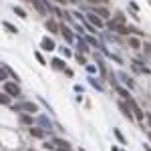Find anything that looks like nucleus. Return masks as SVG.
<instances>
[{
  "label": "nucleus",
  "mask_w": 151,
  "mask_h": 151,
  "mask_svg": "<svg viewBox=\"0 0 151 151\" xmlns=\"http://www.w3.org/2000/svg\"><path fill=\"white\" fill-rule=\"evenodd\" d=\"M16 113H20V111H28V113H37L38 107L34 105V103H30V101H24V103H18V105H14L12 107Z\"/></svg>",
  "instance_id": "obj_1"
},
{
  "label": "nucleus",
  "mask_w": 151,
  "mask_h": 151,
  "mask_svg": "<svg viewBox=\"0 0 151 151\" xmlns=\"http://www.w3.org/2000/svg\"><path fill=\"white\" fill-rule=\"evenodd\" d=\"M127 103H129V107H131V113H133V117H135L137 121H143V119H145V113H143V111H141V107L135 103V99H129Z\"/></svg>",
  "instance_id": "obj_2"
},
{
  "label": "nucleus",
  "mask_w": 151,
  "mask_h": 151,
  "mask_svg": "<svg viewBox=\"0 0 151 151\" xmlns=\"http://www.w3.org/2000/svg\"><path fill=\"white\" fill-rule=\"evenodd\" d=\"M4 93L10 95V97H20V87H18L16 83L6 81V83H4Z\"/></svg>",
  "instance_id": "obj_3"
},
{
  "label": "nucleus",
  "mask_w": 151,
  "mask_h": 151,
  "mask_svg": "<svg viewBox=\"0 0 151 151\" xmlns=\"http://www.w3.org/2000/svg\"><path fill=\"white\" fill-rule=\"evenodd\" d=\"M87 20L93 24V26H97V28H103V18L101 16H97L95 12H91V14H87Z\"/></svg>",
  "instance_id": "obj_4"
},
{
  "label": "nucleus",
  "mask_w": 151,
  "mask_h": 151,
  "mask_svg": "<svg viewBox=\"0 0 151 151\" xmlns=\"http://www.w3.org/2000/svg\"><path fill=\"white\" fill-rule=\"evenodd\" d=\"M40 46H42V50H54L57 48V44H54V40L48 37H44L42 40H40Z\"/></svg>",
  "instance_id": "obj_5"
},
{
  "label": "nucleus",
  "mask_w": 151,
  "mask_h": 151,
  "mask_svg": "<svg viewBox=\"0 0 151 151\" xmlns=\"http://www.w3.org/2000/svg\"><path fill=\"white\" fill-rule=\"evenodd\" d=\"M59 34H63V37H65V40H69V42L75 38V37H73V30H71L69 26H65V24H61V30H59Z\"/></svg>",
  "instance_id": "obj_6"
},
{
  "label": "nucleus",
  "mask_w": 151,
  "mask_h": 151,
  "mask_svg": "<svg viewBox=\"0 0 151 151\" xmlns=\"http://www.w3.org/2000/svg\"><path fill=\"white\" fill-rule=\"evenodd\" d=\"M119 109H121V113L125 115V117H127L129 121H133V113H131V107H129L127 103H123V101H121V103H119Z\"/></svg>",
  "instance_id": "obj_7"
},
{
  "label": "nucleus",
  "mask_w": 151,
  "mask_h": 151,
  "mask_svg": "<svg viewBox=\"0 0 151 151\" xmlns=\"http://www.w3.org/2000/svg\"><path fill=\"white\" fill-rule=\"evenodd\" d=\"M46 28H48L52 34H59V30H61V24H59L57 20H52V18H50V20H46Z\"/></svg>",
  "instance_id": "obj_8"
},
{
  "label": "nucleus",
  "mask_w": 151,
  "mask_h": 151,
  "mask_svg": "<svg viewBox=\"0 0 151 151\" xmlns=\"http://www.w3.org/2000/svg\"><path fill=\"white\" fill-rule=\"evenodd\" d=\"M95 14L101 16V18H111V12H109L105 6H97V8H95Z\"/></svg>",
  "instance_id": "obj_9"
},
{
  "label": "nucleus",
  "mask_w": 151,
  "mask_h": 151,
  "mask_svg": "<svg viewBox=\"0 0 151 151\" xmlns=\"http://www.w3.org/2000/svg\"><path fill=\"white\" fill-rule=\"evenodd\" d=\"M30 135L37 137V139H44V137H46V131H42V129H38V127H30Z\"/></svg>",
  "instance_id": "obj_10"
},
{
  "label": "nucleus",
  "mask_w": 151,
  "mask_h": 151,
  "mask_svg": "<svg viewBox=\"0 0 151 151\" xmlns=\"http://www.w3.org/2000/svg\"><path fill=\"white\" fill-rule=\"evenodd\" d=\"M30 4L37 8L40 14H44V12H46V6H44V2H40V0H30Z\"/></svg>",
  "instance_id": "obj_11"
},
{
  "label": "nucleus",
  "mask_w": 151,
  "mask_h": 151,
  "mask_svg": "<svg viewBox=\"0 0 151 151\" xmlns=\"http://www.w3.org/2000/svg\"><path fill=\"white\" fill-rule=\"evenodd\" d=\"M77 46H79V50H81V52H89V42H87V40L79 38V40H77Z\"/></svg>",
  "instance_id": "obj_12"
},
{
  "label": "nucleus",
  "mask_w": 151,
  "mask_h": 151,
  "mask_svg": "<svg viewBox=\"0 0 151 151\" xmlns=\"http://www.w3.org/2000/svg\"><path fill=\"white\" fill-rule=\"evenodd\" d=\"M129 44H131V48H135V50L141 48V40H139L137 37H129Z\"/></svg>",
  "instance_id": "obj_13"
},
{
  "label": "nucleus",
  "mask_w": 151,
  "mask_h": 151,
  "mask_svg": "<svg viewBox=\"0 0 151 151\" xmlns=\"http://www.w3.org/2000/svg\"><path fill=\"white\" fill-rule=\"evenodd\" d=\"M52 67L57 69V71H65L67 67H65V61H61V59H52Z\"/></svg>",
  "instance_id": "obj_14"
},
{
  "label": "nucleus",
  "mask_w": 151,
  "mask_h": 151,
  "mask_svg": "<svg viewBox=\"0 0 151 151\" xmlns=\"http://www.w3.org/2000/svg\"><path fill=\"white\" fill-rule=\"evenodd\" d=\"M2 26H4L8 32H12V34H18V28H16L14 24H10V22H6V20H4V22H2Z\"/></svg>",
  "instance_id": "obj_15"
},
{
  "label": "nucleus",
  "mask_w": 151,
  "mask_h": 151,
  "mask_svg": "<svg viewBox=\"0 0 151 151\" xmlns=\"http://www.w3.org/2000/svg\"><path fill=\"white\" fill-rule=\"evenodd\" d=\"M117 93H119V95H121L125 101H129V99H131V93H129L127 89H123V87H117Z\"/></svg>",
  "instance_id": "obj_16"
},
{
  "label": "nucleus",
  "mask_w": 151,
  "mask_h": 151,
  "mask_svg": "<svg viewBox=\"0 0 151 151\" xmlns=\"http://www.w3.org/2000/svg\"><path fill=\"white\" fill-rule=\"evenodd\" d=\"M121 79H123V83H125V85H127V87H129V89H133V87H135V83H133V81H131V79H129V77L125 75V73H121Z\"/></svg>",
  "instance_id": "obj_17"
},
{
  "label": "nucleus",
  "mask_w": 151,
  "mask_h": 151,
  "mask_svg": "<svg viewBox=\"0 0 151 151\" xmlns=\"http://www.w3.org/2000/svg\"><path fill=\"white\" fill-rule=\"evenodd\" d=\"M6 79H8V69L0 67V83H6Z\"/></svg>",
  "instance_id": "obj_18"
},
{
  "label": "nucleus",
  "mask_w": 151,
  "mask_h": 151,
  "mask_svg": "<svg viewBox=\"0 0 151 151\" xmlns=\"http://www.w3.org/2000/svg\"><path fill=\"white\" fill-rule=\"evenodd\" d=\"M0 105H10V95L0 93Z\"/></svg>",
  "instance_id": "obj_19"
},
{
  "label": "nucleus",
  "mask_w": 151,
  "mask_h": 151,
  "mask_svg": "<svg viewBox=\"0 0 151 151\" xmlns=\"http://www.w3.org/2000/svg\"><path fill=\"white\" fill-rule=\"evenodd\" d=\"M89 83L97 89V91H103V87H101V83H97V79H93V77H89Z\"/></svg>",
  "instance_id": "obj_20"
},
{
  "label": "nucleus",
  "mask_w": 151,
  "mask_h": 151,
  "mask_svg": "<svg viewBox=\"0 0 151 151\" xmlns=\"http://www.w3.org/2000/svg\"><path fill=\"white\" fill-rule=\"evenodd\" d=\"M20 121H22L24 125H32V117H30V115H20Z\"/></svg>",
  "instance_id": "obj_21"
},
{
  "label": "nucleus",
  "mask_w": 151,
  "mask_h": 151,
  "mask_svg": "<svg viewBox=\"0 0 151 151\" xmlns=\"http://www.w3.org/2000/svg\"><path fill=\"white\" fill-rule=\"evenodd\" d=\"M113 133H115V137H117V139H119V141H121V143H123V145H125V143H127V141H125V137H123V133H121V131H119V129H113Z\"/></svg>",
  "instance_id": "obj_22"
},
{
  "label": "nucleus",
  "mask_w": 151,
  "mask_h": 151,
  "mask_svg": "<svg viewBox=\"0 0 151 151\" xmlns=\"http://www.w3.org/2000/svg\"><path fill=\"white\" fill-rule=\"evenodd\" d=\"M14 12H16V14H18L20 18H26V12H24V10H22L20 6H14Z\"/></svg>",
  "instance_id": "obj_23"
},
{
  "label": "nucleus",
  "mask_w": 151,
  "mask_h": 151,
  "mask_svg": "<svg viewBox=\"0 0 151 151\" xmlns=\"http://www.w3.org/2000/svg\"><path fill=\"white\" fill-rule=\"evenodd\" d=\"M75 59L81 63V65H87V59H85V54H81V52H77L75 54Z\"/></svg>",
  "instance_id": "obj_24"
},
{
  "label": "nucleus",
  "mask_w": 151,
  "mask_h": 151,
  "mask_svg": "<svg viewBox=\"0 0 151 151\" xmlns=\"http://www.w3.org/2000/svg\"><path fill=\"white\" fill-rule=\"evenodd\" d=\"M87 42H89L91 46H97V48H99V42H97V38H93V37H87Z\"/></svg>",
  "instance_id": "obj_25"
},
{
  "label": "nucleus",
  "mask_w": 151,
  "mask_h": 151,
  "mask_svg": "<svg viewBox=\"0 0 151 151\" xmlns=\"http://www.w3.org/2000/svg\"><path fill=\"white\" fill-rule=\"evenodd\" d=\"M38 121H40V123H42V125H44V127H48V129H50V127H52V125H50V121H48V119H46V117H40V119H38Z\"/></svg>",
  "instance_id": "obj_26"
},
{
  "label": "nucleus",
  "mask_w": 151,
  "mask_h": 151,
  "mask_svg": "<svg viewBox=\"0 0 151 151\" xmlns=\"http://www.w3.org/2000/svg\"><path fill=\"white\" fill-rule=\"evenodd\" d=\"M34 57H37V61L40 63V65H46V61L42 59V54H40V52H34Z\"/></svg>",
  "instance_id": "obj_27"
},
{
  "label": "nucleus",
  "mask_w": 151,
  "mask_h": 151,
  "mask_svg": "<svg viewBox=\"0 0 151 151\" xmlns=\"http://www.w3.org/2000/svg\"><path fill=\"white\" fill-rule=\"evenodd\" d=\"M61 50H63V54H65V57H71V50H69V48H65V46H63Z\"/></svg>",
  "instance_id": "obj_28"
},
{
  "label": "nucleus",
  "mask_w": 151,
  "mask_h": 151,
  "mask_svg": "<svg viewBox=\"0 0 151 151\" xmlns=\"http://www.w3.org/2000/svg\"><path fill=\"white\" fill-rule=\"evenodd\" d=\"M145 119H147V123H149V127H151V113H145Z\"/></svg>",
  "instance_id": "obj_29"
},
{
  "label": "nucleus",
  "mask_w": 151,
  "mask_h": 151,
  "mask_svg": "<svg viewBox=\"0 0 151 151\" xmlns=\"http://www.w3.org/2000/svg\"><path fill=\"white\" fill-rule=\"evenodd\" d=\"M143 149H145V151H151V145H143Z\"/></svg>",
  "instance_id": "obj_30"
},
{
  "label": "nucleus",
  "mask_w": 151,
  "mask_h": 151,
  "mask_svg": "<svg viewBox=\"0 0 151 151\" xmlns=\"http://www.w3.org/2000/svg\"><path fill=\"white\" fill-rule=\"evenodd\" d=\"M57 2H59V4H67L69 0H57Z\"/></svg>",
  "instance_id": "obj_31"
},
{
  "label": "nucleus",
  "mask_w": 151,
  "mask_h": 151,
  "mask_svg": "<svg viewBox=\"0 0 151 151\" xmlns=\"http://www.w3.org/2000/svg\"><path fill=\"white\" fill-rule=\"evenodd\" d=\"M87 2H89V4H97L99 0H87Z\"/></svg>",
  "instance_id": "obj_32"
},
{
  "label": "nucleus",
  "mask_w": 151,
  "mask_h": 151,
  "mask_svg": "<svg viewBox=\"0 0 151 151\" xmlns=\"http://www.w3.org/2000/svg\"><path fill=\"white\" fill-rule=\"evenodd\" d=\"M69 2H79V0H69Z\"/></svg>",
  "instance_id": "obj_33"
},
{
  "label": "nucleus",
  "mask_w": 151,
  "mask_h": 151,
  "mask_svg": "<svg viewBox=\"0 0 151 151\" xmlns=\"http://www.w3.org/2000/svg\"><path fill=\"white\" fill-rule=\"evenodd\" d=\"M79 151H85V149H79Z\"/></svg>",
  "instance_id": "obj_34"
},
{
  "label": "nucleus",
  "mask_w": 151,
  "mask_h": 151,
  "mask_svg": "<svg viewBox=\"0 0 151 151\" xmlns=\"http://www.w3.org/2000/svg\"><path fill=\"white\" fill-rule=\"evenodd\" d=\"M149 139H151V133H149Z\"/></svg>",
  "instance_id": "obj_35"
},
{
  "label": "nucleus",
  "mask_w": 151,
  "mask_h": 151,
  "mask_svg": "<svg viewBox=\"0 0 151 151\" xmlns=\"http://www.w3.org/2000/svg\"><path fill=\"white\" fill-rule=\"evenodd\" d=\"M123 151H125V149H123Z\"/></svg>",
  "instance_id": "obj_36"
}]
</instances>
